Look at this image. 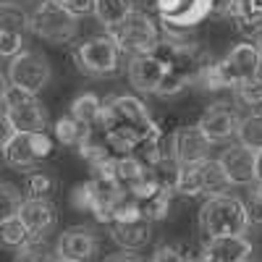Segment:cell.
<instances>
[{
	"label": "cell",
	"instance_id": "6da1fadb",
	"mask_svg": "<svg viewBox=\"0 0 262 262\" xmlns=\"http://www.w3.org/2000/svg\"><path fill=\"white\" fill-rule=\"evenodd\" d=\"M200 228L205 238L212 236H242L249 228L244 202L231 194L207 196V202L200 210Z\"/></svg>",
	"mask_w": 262,
	"mask_h": 262
},
{
	"label": "cell",
	"instance_id": "7a4b0ae2",
	"mask_svg": "<svg viewBox=\"0 0 262 262\" xmlns=\"http://www.w3.org/2000/svg\"><path fill=\"white\" fill-rule=\"evenodd\" d=\"M111 37L116 42V48L121 53H128V55H147V53H155L158 42H160V32L155 27L147 13L142 11H131L118 27L111 29Z\"/></svg>",
	"mask_w": 262,
	"mask_h": 262
},
{
	"label": "cell",
	"instance_id": "3957f363",
	"mask_svg": "<svg viewBox=\"0 0 262 262\" xmlns=\"http://www.w3.org/2000/svg\"><path fill=\"white\" fill-rule=\"evenodd\" d=\"M121 196H123V189L113 179L97 176L95 173L86 184L74 189V205L79 210H90L97 221L111 223L113 212H116V205L121 202Z\"/></svg>",
	"mask_w": 262,
	"mask_h": 262
},
{
	"label": "cell",
	"instance_id": "277c9868",
	"mask_svg": "<svg viewBox=\"0 0 262 262\" xmlns=\"http://www.w3.org/2000/svg\"><path fill=\"white\" fill-rule=\"evenodd\" d=\"M29 29L37 37L53 42V45H63V42H69V39L76 37L79 16L63 11L55 0H42L39 8L29 16Z\"/></svg>",
	"mask_w": 262,
	"mask_h": 262
},
{
	"label": "cell",
	"instance_id": "5b68a950",
	"mask_svg": "<svg viewBox=\"0 0 262 262\" xmlns=\"http://www.w3.org/2000/svg\"><path fill=\"white\" fill-rule=\"evenodd\" d=\"M97 126L107 128V126H118V128H128V131H137V134H147L149 126H152V118L147 113V105L131 95H116L111 97L102 111H100V121Z\"/></svg>",
	"mask_w": 262,
	"mask_h": 262
},
{
	"label": "cell",
	"instance_id": "8992f818",
	"mask_svg": "<svg viewBox=\"0 0 262 262\" xmlns=\"http://www.w3.org/2000/svg\"><path fill=\"white\" fill-rule=\"evenodd\" d=\"M50 76H53V69L48 58L37 53V50H21L11 58L8 63V81L16 90H24V92H42L45 86L50 84Z\"/></svg>",
	"mask_w": 262,
	"mask_h": 262
},
{
	"label": "cell",
	"instance_id": "52a82bcc",
	"mask_svg": "<svg viewBox=\"0 0 262 262\" xmlns=\"http://www.w3.org/2000/svg\"><path fill=\"white\" fill-rule=\"evenodd\" d=\"M6 105V116L16 131H45L48 128V111L37 100V95L8 86V92L0 100Z\"/></svg>",
	"mask_w": 262,
	"mask_h": 262
},
{
	"label": "cell",
	"instance_id": "ba28073f",
	"mask_svg": "<svg viewBox=\"0 0 262 262\" xmlns=\"http://www.w3.org/2000/svg\"><path fill=\"white\" fill-rule=\"evenodd\" d=\"M53 152V142L45 131H16L3 149V158L16 170H29Z\"/></svg>",
	"mask_w": 262,
	"mask_h": 262
},
{
	"label": "cell",
	"instance_id": "9c48e42d",
	"mask_svg": "<svg viewBox=\"0 0 262 262\" xmlns=\"http://www.w3.org/2000/svg\"><path fill=\"white\" fill-rule=\"evenodd\" d=\"M76 66L79 71L90 76H111L118 71L121 50L116 48V42L111 37H92L84 45L76 48Z\"/></svg>",
	"mask_w": 262,
	"mask_h": 262
},
{
	"label": "cell",
	"instance_id": "30bf717a",
	"mask_svg": "<svg viewBox=\"0 0 262 262\" xmlns=\"http://www.w3.org/2000/svg\"><path fill=\"white\" fill-rule=\"evenodd\" d=\"M210 147L212 142L202 134L200 126H181L176 128L170 142V155L176 163H196V160H205L210 158Z\"/></svg>",
	"mask_w": 262,
	"mask_h": 262
},
{
	"label": "cell",
	"instance_id": "8fae6325",
	"mask_svg": "<svg viewBox=\"0 0 262 262\" xmlns=\"http://www.w3.org/2000/svg\"><path fill=\"white\" fill-rule=\"evenodd\" d=\"M238 123H242V118H238V113L228 102H215L202 113V118H200L196 126L202 128V134L210 142H226L236 134Z\"/></svg>",
	"mask_w": 262,
	"mask_h": 262
},
{
	"label": "cell",
	"instance_id": "7c38bea8",
	"mask_svg": "<svg viewBox=\"0 0 262 262\" xmlns=\"http://www.w3.org/2000/svg\"><path fill=\"white\" fill-rule=\"evenodd\" d=\"M97 247H100V238L84 226H74L69 231H63L58 236V244H55V252L58 257L63 259H74V262H90L95 254H97Z\"/></svg>",
	"mask_w": 262,
	"mask_h": 262
},
{
	"label": "cell",
	"instance_id": "4fadbf2b",
	"mask_svg": "<svg viewBox=\"0 0 262 262\" xmlns=\"http://www.w3.org/2000/svg\"><path fill=\"white\" fill-rule=\"evenodd\" d=\"M168 71V63L155 55V53H147V55H134L128 63V81L137 86L139 92H152L155 95L160 79Z\"/></svg>",
	"mask_w": 262,
	"mask_h": 262
},
{
	"label": "cell",
	"instance_id": "5bb4252c",
	"mask_svg": "<svg viewBox=\"0 0 262 262\" xmlns=\"http://www.w3.org/2000/svg\"><path fill=\"white\" fill-rule=\"evenodd\" d=\"M18 221L27 226L29 236H48L58 223V210L50 200H32V196H27L18 207Z\"/></svg>",
	"mask_w": 262,
	"mask_h": 262
},
{
	"label": "cell",
	"instance_id": "9a60e30c",
	"mask_svg": "<svg viewBox=\"0 0 262 262\" xmlns=\"http://www.w3.org/2000/svg\"><path fill=\"white\" fill-rule=\"evenodd\" d=\"M228 184H236V186H249L254 181V152L244 144H236V147H228L223 149V155L217 158Z\"/></svg>",
	"mask_w": 262,
	"mask_h": 262
},
{
	"label": "cell",
	"instance_id": "2e32d148",
	"mask_svg": "<svg viewBox=\"0 0 262 262\" xmlns=\"http://www.w3.org/2000/svg\"><path fill=\"white\" fill-rule=\"evenodd\" d=\"M111 238L123 252L144 249L152 238V223L144 221L142 215L126 217V221H116V223H111Z\"/></svg>",
	"mask_w": 262,
	"mask_h": 262
},
{
	"label": "cell",
	"instance_id": "e0dca14e",
	"mask_svg": "<svg viewBox=\"0 0 262 262\" xmlns=\"http://www.w3.org/2000/svg\"><path fill=\"white\" fill-rule=\"evenodd\" d=\"M252 254V242L242 236H212L202 247V257L207 262H238Z\"/></svg>",
	"mask_w": 262,
	"mask_h": 262
},
{
	"label": "cell",
	"instance_id": "ac0fdd59",
	"mask_svg": "<svg viewBox=\"0 0 262 262\" xmlns=\"http://www.w3.org/2000/svg\"><path fill=\"white\" fill-rule=\"evenodd\" d=\"M226 63H228V69L233 71L236 81H244V79L254 76L257 48L252 45V42H242V45H236V48L226 55Z\"/></svg>",
	"mask_w": 262,
	"mask_h": 262
},
{
	"label": "cell",
	"instance_id": "d6986e66",
	"mask_svg": "<svg viewBox=\"0 0 262 262\" xmlns=\"http://www.w3.org/2000/svg\"><path fill=\"white\" fill-rule=\"evenodd\" d=\"M131 11H134V0H95L92 6V13L97 16V21L105 29L118 27Z\"/></svg>",
	"mask_w": 262,
	"mask_h": 262
},
{
	"label": "cell",
	"instance_id": "ffe728a7",
	"mask_svg": "<svg viewBox=\"0 0 262 262\" xmlns=\"http://www.w3.org/2000/svg\"><path fill=\"white\" fill-rule=\"evenodd\" d=\"M233 16L238 21V29L247 37L257 34L262 29V0H236Z\"/></svg>",
	"mask_w": 262,
	"mask_h": 262
},
{
	"label": "cell",
	"instance_id": "44dd1931",
	"mask_svg": "<svg viewBox=\"0 0 262 262\" xmlns=\"http://www.w3.org/2000/svg\"><path fill=\"white\" fill-rule=\"evenodd\" d=\"M200 173H202V194H207V196L226 194V189L231 186L223 168H221V163L212 160V158L200 160Z\"/></svg>",
	"mask_w": 262,
	"mask_h": 262
},
{
	"label": "cell",
	"instance_id": "7402d4cb",
	"mask_svg": "<svg viewBox=\"0 0 262 262\" xmlns=\"http://www.w3.org/2000/svg\"><path fill=\"white\" fill-rule=\"evenodd\" d=\"M100 111H102V100L92 92H84L71 102V118L84 123V126H97Z\"/></svg>",
	"mask_w": 262,
	"mask_h": 262
},
{
	"label": "cell",
	"instance_id": "603a6c76",
	"mask_svg": "<svg viewBox=\"0 0 262 262\" xmlns=\"http://www.w3.org/2000/svg\"><path fill=\"white\" fill-rule=\"evenodd\" d=\"M29 29V13L18 3H0V32H16L24 34Z\"/></svg>",
	"mask_w": 262,
	"mask_h": 262
},
{
	"label": "cell",
	"instance_id": "cb8c5ba5",
	"mask_svg": "<svg viewBox=\"0 0 262 262\" xmlns=\"http://www.w3.org/2000/svg\"><path fill=\"white\" fill-rule=\"evenodd\" d=\"M92 128H95V126H84V123H79V121H74V118L69 116V118H60V121L55 123V137H58L66 147H81L84 139L90 137Z\"/></svg>",
	"mask_w": 262,
	"mask_h": 262
},
{
	"label": "cell",
	"instance_id": "d4e9b609",
	"mask_svg": "<svg viewBox=\"0 0 262 262\" xmlns=\"http://www.w3.org/2000/svg\"><path fill=\"white\" fill-rule=\"evenodd\" d=\"M236 134H238V142H242L244 147H249L252 152L262 149V113L247 116L242 123H238Z\"/></svg>",
	"mask_w": 262,
	"mask_h": 262
},
{
	"label": "cell",
	"instance_id": "484cf974",
	"mask_svg": "<svg viewBox=\"0 0 262 262\" xmlns=\"http://www.w3.org/2000/svg\"><path fill=\"white\" fill-rule=\"evenodd\" d=\"M29 238L27 226L18 221V215L8 217V221L0 223V247H8V249H18Z\"/></svg>",
	"mask_w": 262,
	"mask_h": 262
},
{
	"label": "cell",
	"instance_id": "4316f807",
	"mask_svg": "<svg viewBox=\"0 0 262 262\" xmlns=\"http://www.w3.org/2000/svg\"><path fill=\"white\" fill-rule=\"evenodd\" d=\"M18 254H27L37 262H55L58 259V252L53 244L45 242V236H29L24 244L18 247Z\"/></svg>",
	"mask_w": 262,
	"mask_h": 262
},
{
	"label": "cell",
	"instance_id": "83f0119b",
	"mask_svg": "<svg viewBox=\"0 0 262 262\" xmlns=\"http://www.w3.org/2000/svg\"><path fill=\"white\" fill-rule=\"evenodd\" d=\"M21 189L16 184H8V181H0V223L8 221V217L18 215V207H21Z\"/></svg>",
	"mask_w": 262,
	"mask_h": 262
},
{
	"label": "cell",
	"instance_id": "f1b7e54d",
	"mask_svg": "<svg viewBox=\"0 0 262 262\" xmlns=\"http://www.w3.org/2000/svg\"><path fill=\"white\" fill-rule=\"evenodd\" d=\"M186 86H189V74H184V71H179V69H170V66H168V71H165V76L160 79L155 95H160V97H173V95L184 92Z\"/></svg>",
	"mask_w": 262,
	"mask_h": 262
},
{
	"label": "cell",
	"instance_id": "f546056e",
	"mask_svg": "<svg viewBox=\"0 0 262 262\" xmlns=\"http://www.w3.org/2000/svg\"><path fill=\"white\" fill-rule=\"evenodd\" d=\"M55 191V179L50 176V173H29L27 176V194L32 196V200H50V194Z\"/></svg>",
	"mask_w": 262,
	"mask_h": 262
},
{
	"label": "cell",
	"instance_id": "4dcf8cb0",
	"mask_svg": "<svg viewBox=\"0 0 262 262\" xmlns=\"http://www.w3.org/2000/svg\"><path fill=\"white\" fill-rule=\"evenodd\" d=\"M236 95H238V100L242 102H247V105H262V79H257V76H249V79H244V81H238L236 84Z\"/></svg>",
	"mask_w": 262,
	"mask_h": 262
},
{
	"label": "cell",
	"instance_id": "1f68e13d",
	"mask_svg": "<svg viewBox=\"0 0 262 262\" xmlns=\"http://www.w3.org/2000/svg\"><path fill=\"white\" fill-rule=\"evenodd\" d=\"M21 50H24V34L0 32V58H13Z\"/></svg>",
	"mask_w": 262,
	"mask_h": 262
},
{
	"label": "cell",
	"instance_id": "d6a6232c",
	"mask_svg": "<svg viewBox=\"0 0 262 262\" xmlns=\"http://www.w3.org/2000/svg\"><path fill=\"white\" fill-rule=\"evenodd\" d=\"M186 259H189V254L179 244H163V247H158L155 257H152V262H186Z\"/></svg>",
	"mask_w": 262,
	"mask_h": 262
},
{
	"label": "cell",
	"instance_id": "836d02e7",
	"mask_svg": "<svg viewBox=\"0 0 262 262\" xmlns=\"http://www.w3.org/2000/svg\"><path fill=\"white\" fill-rule=\"evenodd\" d=\"M55 3H58L63 11L74 13V16H84V13H92L95 0H55Z\"/></svg>",
	"mask_w": 262,
	"mask_h": 262
},
{
	"label": "cell",
	"instance_id": "e575fe53",
	"mask_svg": "<svg viewBox=\"0 0 262 262\" xmlns=\"http://www.w3.org/2000/svg\"><path fill=\"white\" fill-rule=\"evenodd\" d=\"M244 212L249 223H262V202L257 194H249V200L244 202Z\"/></svg>",
	"mask_w": 262,
	"mask_h": 262
},
{
	"label": "cell",
	"instance_id": "d590c367",
	"mask_svg": "<svg viewBox=\"0 0 262 262\" xmlns=\"http://www.w3.org/2000/svg\"><path fill=\"white\" fill-rule=\"evenodd\" d=\"M16 134V128H13V123L8 121V116L6 113H0V152L6 149V144L11 142V137Z\"/></svg>",
	"mask_w": 262,
	"mask_h": 262
},
{
	"label": "cell",
	"instance_id": "8d00e7d4",
	"mask_svg": "<svg viewBox=\"0 0 262 262\" xmlns=\"http://www.w3.org/2000/svg\"><path fill=\"white\" fill-rule=\"evenodd\" d=\"M236 0H210V13L215 16H233Z\"/></svg>",
	"mask_w": 262,
	"mask_h": 262
},
{
	"label": "cell",
	"instance_id": "74e56055",
	"mask_svg": "<svg viewBox=\"0 0 262 262\" xmlns=\"http://www.w3.org/2000/svg\"><path fill=\"white\" fill-rule=\"evenodd\" d=\"M102 262H142L134 252H116V254H111V257H105Z\"/></svg>",
	"mask_w": 262,
	"mask_h": 262
},
{
	"label": "cell",
	"instance_id": "f35d334b",
	"mask_svg": "<svg viewBox=\"0 0 262 262\" xmlns=\"http://www.w3.org/2000/svg\"><path fill=\"white\" fill-rule=\"evenodd\" d=\"M254 48H257V66H254V76H257V79H262V34L257 37Z\"/></svg>",
	"mask_w": 262,
	"mask_h": 262
},
{
	"label": "cell",
	"instance_id": "ab89813d",
	"mask_svg": "<svg viewBox=\"0 0 262 262\" xmlns=\"http://www.w3.org/2000/svg\"><path fill=\"white\" fill-rule=\"evenodd\" d=\"M254 181H262V149L254 152Z\"/></svg>",
	"mask_w": 262,
	"mask_h": 262
},
{
	"label": "cell",
	"instance_id": "60d3db41",
	"mask_svg": "<svg viewBox=\"0 0 262 262\" xmlns=\"http://www.w3.org/2000/svg\"><path fill=\"white\" fill-rule=\"evenodd\" d=\"M8 86H11V84H8V79H6L3 74H0V100H3V95L8 92Z\"/></svg>",
	"mask_w": 262,
	"mask_h": 262
},
{
	"label": "cell",
	"instance_id": "b9f144b4",
	"mask_svg": "<svg viewBox=\"0 0 262 262\" xmlns=\"http://www.w3.org/2000/svg\"><path fill=\"white\" fill-rule=\"evenodd\" d=\"M16 262H37V259H32V257H27V254H18Z\"/></svg>",
	"mask_w": 262,
	"mask_h": 262
},
{
	"label": "cell",
	"instance_id": "7bdbcfd3",
	"mask_svg": "<svg viewBox=\"0 0 262 262\" xmlns=\"http://www.w3.org/2000/svg\"><path fill=\"white\" fill-rule=\"evenodd\" d=\"M186 262H207V259H205V257H202V254H194V257H189V259H186Z\"/></svg>",
	"mask_w": 262,
	"mask_h": 262
},
{
	"label": "cell",
	"instance_id": "ee69618b",
	"mask_svg": "<svg viewBox=\"0 0 262 262\" xmlns=\"http://www.w3.org/2000/svg\"><path fill=\"white\" fill-rule=\"evenodd\" d=\"M254 194L259 196V202H262V181H257V189H254Z\"/></svg>",
	"mask_w": 262,
	"mask_h": 262
},
{
	"label": "cell",
	"instance_id": "f6af8a7d",
	"mask_svg": "<svg viewBox=\"0 0 262 262\" xmlns=\"http://www.w3.org/2000/svg\"><path fill=\"white\" fill-rule=\"evenodd\" d=\"M55 262H74V259H63V257H58V259H55Z\"/></svg>",
	"mask_w": 262,
	"mask_h": 262
},
{
	"label": "cell",
	"instance_id": "bcb514c9",
	"mask_svg": "<svg viewBox=\"0 0 262 262\" xmlns=\"http://www.w3.org/2000/svg\"><path fill=\"white\" fill-rule=\"evenodd\" d=\"M238 262H249V259H238Z\"/></svg>",
	"mask_w": 262,
	"mask_h": 262
}]
</instances>
